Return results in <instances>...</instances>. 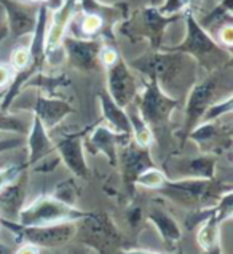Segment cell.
<instances>
[{
    "mask_svg": "<svg viewBox=\"0 0 233 254\" xmlns=\"http://www.w3.org/2000/svg\"><path fill=\"white\" fill-rule=\"evenodd\" d=\"M99 104H101V112H103V120L109 123L107 127H111L116 133L131 134V125L126 111L123 107L116 106L114 103V99L104 90L99 91Z\"/></svg>",
    "mask_w": 233,
    "mask_h": 254,
    "instance_id": "23",
    "label": "cell"
},
{
    "mask_svg": "<svg viewBox=\"0 0 233 254\" xmlns=\"http://www.w3.org/2000/svg\"><path fill=\"white\" fill-rule=\"evenodd\" d=\"M230 14H232V0H222L205 19L198 21V23L208 31L211 26H214L217 23H222V24L230 23Z\"/></svg>",
    "mask_w": 233,
    "mask_h": 254,
    "instance_id": "27",
    "label": "cell"
},
{
    "mask_svg": "<svg viewBox=\"0 0 233 254\" xmlns=\"http://www.w3.org/2000/svg\"><path fill=\"white\" fill-rule=\"evenodd\" d=\"M222 78H224L222 72L214 70L211 72L209 77H206L205 80L195 83L190 88L185 104V117H184V125H182V134H180L182 146L188 139V134L200 125L201 117L206 112V109L213 103H216V101H219L217 96H219V90L222 88L221 83L225 82Z\"/></svg>",
    "mask_w": 233,
    "mask_h": 254,
    "instance_id": "6",
    "label": "cell"
},
{
    "mask_svg": "<svg viewBox=\"0 0 233 254\" xmlns=\"http://www.w3.org/2000/svg\"><path fill=\"white\" fill-rule=\"evenodd\" d=\"M0 254H13V251L6 245H3L2 242H0Z\"/></svg>",
    "mask_w": 233,
    "mask_h": 254,
    "instance_id": "42",
    "label": "cell"
},
{
    "mask_svg": "<svg viewBox=\"0 0 233 254\" xmlns=\"http://www.w3.org/2000/svg\"><path fill=\"white\" fill-rule=\"evenodd\" d=\"M88 133V128L77 133H67L53 139V146L56 154L59 155L61 162L80 179H86L90 176L88 165L85 160L83 150V137Z\"/></svg>",
    "mask_w": 233,
    "mask_h": 254,
    "instance_id": "13",
    "label": "cell"
},
{
    "mask_svg": "<svg viewBox=\"0 0 233 254\" xmlns=\"http://www.w3.org/2000/svg\"><path fill=\"white\" fill-rule=\"evenodd\" d=\"M118 150H120V154H118L116 166L120 165V168H121V178H123V183H125L128 193H133L137 176H139L141 173H144L145 170L155 166V163L150 157L149 147H141L139 144H136L133 141V137Z\"/></svg>",
    "mask_w": 233,
    "mask_h": 254,
    "instance_id": "11",
    "label": "cell"
},
{
    "mask_svg": "<svg viewBox=\"0 0 233 254\" xmlns=\"http://www.w3.org/2000/svg\"><path fill=\"white\" fill-rule=\"evenodd\" d=\"M70 254H86V253L83 250H75V251H72Z\"/></svg>",
    "mask_w": 233,
    "mask_h": 254,
    "instance_id": "44",
    "label": "cell"
},
{
    "mask_svg": "<svg viewBox=\"0 0 233 254\" xmlns=\"http://www.w3.org/2000/svg\"><path fill=\"white\" fill-rule=\"evenodd\" d=\"M217 43H219V45H222V47H227V48L232 47V43H233V27H232L230 23L221 26L219 42H217Z\"/></svg>",
    "mask_w": 233,
    "mask_h": 254,
    "instance_id": "36",
    "label": "cell"
},
{
    "mask_svg": "<svg viewBox=\"0 0 233 254\" xmlns=\"http://www.w3.org/2000/svg\"><path fill=\"white\" fill-rule=\"evenodd\" d=\"M23 2L26 3H39V5H47L50 10H56V8H59L61 3H62V0H23Z\"/></svg>",
    "mask_w": 233,
    "mask_h": 254,
    "instance_id": "38",
    "label": "cell"
},
{
    "mask_svg": "<svg viewBox=\"0 0 233 254\" xmlns=\"http://www.w3.org/2000/svg\"><path fill=\"white\" fill-rule=\"evenodd\" d=\"M3 8V14L6 16V27L8 34L14 39L24 37L34 32L35 23H37V8L19 3L16 0H0Z\"/></svg>",
    "mask_w": 233,
    "mask_h": 254,
    "instance_id": "15",
    "label": "cell"
},
{
    "mask_svg": "<svg viewBox=\"0 0 233 254\" xmlns=\"http://www.w3.org/2000/svg\"><path fill=\"white\" fill-rule=\"evenodd\" d=\"M10 64L14 72L27 69L31 66V55H29V50L26 47H19L16 50H13L11 58H10Z\"/></svg>",
    "mask_w": 233,
    "mask_h": 254,
    "instance_id": "32",
    "label": "cell"
},
{
    "mask_svg": "<svg viewBox=\"0 0 233 254\" xmlns=\"http://www.w3.org/2000/svg\"><path fill=\"white\" fill-rule=\"evenodd\" d=\"M232 111H233V96H232V94H227V98H225V99L216 101V103H213L206 109V112L203 114L200 123L221 120V117H224V115H229Z\"/></svg>",
    "mask_w": 233,
    "mask_h": 254,
    "instance_id": "28",
    "label": "cell"
},
{
    "mask_svg": "<svg viewBox=\"0 0 233 254\" xmlns=\"http://www.w3.org/2000/svg\"><path fill=\"white\" fill-rule=\"evenodd\" d=\"M31 109L48 133L59 125L67 115L74 112V109H72L67 101L53 96H42V94L35 98Z\"/></svg>",
    "mask_w": 233,
    "mask_h": 254,
    "instance_id": "16",
    "label": "cell"
},
{
    "mask_svg": "<svg viewBox=\"0 0 233 254\" xmlns=\"http://www.w3.org/2000/svg\"><path fill=\"white\" fill-rule=\"evenodd\" d=\"M131 67L139 70L149 80H155L158 85H162L163 82H177L180 75L193 72L196 63L184 53L157 50L136 58L134 61H131Z\"/></svg>",
    "mask_w": 233,
    "mask_h": 254,
    "instance_id": "3",
    "label": "cell"
},
{
    "mask_svg": "<svg viewBox=\"0 0 233 254\" xmlns=\"http://www.w3.org/2000/svg\"><path fill=\"white\" fill-rule=\"evenodd\" d=\"M27 170V165L26 163H16V165H8L5 168H0V189H3L6 184L13 183L14 179L23 171Z\"/></svg>",
    "mask_w": 233,
    "mask_h": 254,
    "instance_id": "33",
    "label": "cell"
},
{
    "mask_svg": "<svg viewBox=\"0 0 233 254\" xmlns=\"http://www.w3.org/2000/svg\"><path fill=\"white\" fill-rule=\"evenodd\" d=\"M13 254H40V248L34 245H29V243H24L23 246H19L16 251H13Z\"/></svg>",
    "mask_w": 233,
    "mask_h": 254,
    "instance_id": "39",
    "label": "cell"
},
{
    "mask_svg": "<svg viewBox=\"0 0 233 254\" xmlns=\"http://www.w3.org/2000/svg\"><path fill=\"white\" fill-rule=\"evenodd\" d=\"M184 16L187 27L185 39L176 47H160V50L173 53H184L190 56L198 66L205 67L209 72L224 69L232 60L229 50H225V47L219 45L211 37V34L195 18L192 10L185 11Z\"/></svg>",
    "mask_w": 233,
    "mask_h": 254,
    "instance_id": "1",
    "label": "cell"
},
{
    "mask_svg": "<svg viewBox=\"0 0 233 254\" xmlns=\"http://www.w3.org/2000/svg\"><path fill=\"white\" fill-rule=\"evenodd\" d=\"M78 5H80V11L82 13H93L104 21L106 31H107L109 40L111 42H114V26L128 18V5L126 3L106 5V3L98 2V0H78Z\"/></svg>",
    "mask_w": 233,
    "mask_h": 254,
    "instance_id": "20",
    "label": "cell"
},
{
    "mask_svg": "<svg viewBox=\"0 0 233 254\" xmlns=\"http://www.w3.org/2000/svg\"><path fill=\"white\" fill-rule=\"evenodd\" d=\"M147 219L154 224L155 229L158 230L160 237L165 242V245L168 248H174L182 237L180 227L177 226V222L174 221V217L166 213L163 208L158 206H150L149 213H147Z\"/></svg>",
    "mask_w": 233,
    "mask_h": 254,
    "instance_id": "22",
    "label": "cell"
},
{
    "mask_svg": "<svg viewBox=\"0 0 233 254\" xmlns=\"http://www.w3.org/2000/svg\"><path fill=\"white\" fill-rule=\"evenodd\" d=\"M179 104V99L171 98L162 88V85H158L155 80H147L139 96L137 112L150 128H163Z\"/></svg>",
    "mask_w": 233,
    "mask_h": 254,
    "instance_id": "8",
    "label": "cell"
},
{
    "mask_svg": "<svg viewBox=\"0 0 233 254\" xmlns=\"http://www.w3.org/2000/svg\"><path fill=\"white\" fill-rule=\"evenodd\" d=\"M26 142L29 147V155H27V162H26L27 168L29 166H34L35 163H39L40 160H43V158L56 154L55 146H53V139L50 137L45 127L42 125L40 120L35 117V115L32 119V127L26 137Z\"/></svg>",
    "mask_w": 233,
    "mask_h": 254,
    "instance_id": "19",
    "label": "cell"
},
{
    "mask_svg": "<svg viewBox=\"0 0 233 254\" xmlns=\"http://www.w3.org/2000/svg\"><path fill=\"white\" fill-rule=\"evenodd\" d=\"M217 158L214 155L171 157L163 171L170 181L176 179H214Z\"/></svg>",
    "mask_w": 233,
    "mask_h": 254,
    "instance_id": "10",
    "label": "cell"
},
{
    "mask_svg": "<svg viewBox=\"0 0 233 254\" xmlns=\"http://www.w3.org/2000/svg\"><path fill=\"white\" fill-rule=\"evenodd\" d=\"M200 226L201 227L198 230V235H196V242H198V245L201 246V250L208 254H221V250H219L221 222L216 217L214 206H213V211H211L209 217L206 221H203Z\"/></svg>",
    "mask_w": 233,
    "mask_h": 254,
    "instance_id": "24",
    "label": "cell"
},
{
    "mask_svg": "<svg viewBox=\"0 0 233 254\" xmlns=\"http://www.w3.org/2000/svg\"><path fill=\"white\" fill-rule=\"evenodd\" d=\"M162 2H163V0H149V5L150 6H160V5H162Z\"/></svg>",
    "mask_w": 233,
    "mask_h": 254,
    "instance_id": "43",
    "label": "cell"
},
{
    "mask_svg": "<svg viewBox=\"0 0 233 254\" xmlns=\"http://www.w3.org/2000/svg\"><path fill=\"white\" fill-rule=\"evenodd\" d=\"M129 111L128 119H129V125H131V136H133V141L136 144H139L141 147H150V144L154 142V133H152V128L142 120V117L137 112V107H133V104H129Z\"/></svg>",
    "mask_w": 233,
    "mask_h": 254,
    "instance_id": "25",
    "label": "cell"
},
{
    "mask_svg": "<svg viewBox=\"0 0 233 254\" xmlns=\"http://www.w3.org/2000/svg\"><path fill=\"white\" fill-rule=\"evenodd\" d=\"M53 197L64 201V203H67V205H70V206H75V203L78 200V189L72 179L62 181L61 184H58Z\"/></svg>",
    "mask_w": 233,
    "mask_h": 254,
    "instance_id": "31",
    "label": "cell"
},
{
    "mask_svg": "<svg viewBox=\"0 0 233 254\" xmlns=\"http://www.w3.org/2000/svg\"><path fill=\"white\" fill-rule=\"evenodd\" d=\"M67 61L72 67L83 72H91L99 67V55L103 50V42L98 39H78L74 35H64L61 42Z\"/></svg>",
    "mask_w": 233,
    "mask_h": 254,
    "instance_id": "12",
    "label": "cell"
},
{
    "mask_svg": "<svg viewBox=\"0 0 233 254\" xmlns=\"http://www.w3.org/2000/svg\"><path fill=\"white\" fill-rule=\"evenodd\" d=\"M26 85L31 86H40V88L47 90L48 93H52L56 86H62V85H69V77L65 75H59V77H47L42 75L40 72L34 74L29 80L26 82Z\"/></svg>",
    "mask_w": 233,
    "mask_h": 254,
    "instance_id": "30",
    "label": "cell"
},
{
    "mask_svg": "<svg viewBox=\"0 0 233 254\" xmlns=\"http://www.w3.org/2000/svg\"><path fill=\"white\" fill-rule=\"evenodd\" d=\"M3 14V8H2V5H0V16Z\"/></svg>",
    "mask_w": 233,
    "mask_h": 254,
    "instance_id": "45",
    "label": "cell"
},
{
    "mask_svg": "<svg viewBox=\"0 0 233 254\" xmlns=\"http://www.w3.org/2000/svg\"><path fill=\"white\" fill-rule=\"evenodd\" d=\"M107 70V94L116 106L126 109L137 98L136 78L131 74L126 61L118 55L112 63L106 64Z\"/></svg>",
    "mask_w": 233,
    "mask_h": 254,
    "instance_id": "9",
    "label": "cell"
},
{
    "mask_svg": "<svg viewBox=\"0 0 233 254\" xmlns=\"http://www.w3.org/2000/svg\"><path fill=\"white\" fill-rule=\"evenodd\" d=\"M93 131L88 136V139L85 141L83 146H86L91 154H104L107 157L109 163L112 166H116L118 162V149L131 139V134L125 133H116L111 127L101 125L96 128H91Z\"/></svg>",
    "mask_w": 233,
    "mask_h": 254,
    "instance_id": "14",
    "label": "cell"
},
{
    "mask_svg": "<svg viewBox=\"0 0 233 254\" xmlns=\"http://www.w3.org/2000/svg\"><path fill=\"white\" fill-rule=\"evenodd\" d=\"M201 0H163L162 5L157 6L158 11L166 16H173V14H182L188 10H193L195 6L200 5Z\"/></svg>",
    "mask_w": 233,
    "mask_h": 254,
    "instance_id": "29",
    "label": "cell"
},
{
    "mask_svg": "<svg viewBox=\"0 0 233 254\" xmlns=\"http://www.w3.org/2000/svg\"><path fill=\"white\" fill-rule=\"evenodd\" d=\"M24 142H26V139L23 136H11V137H5V139H0V154L13 150V149H18V147H23Z\"/></svg>",
    "mask_w": 233,
    "mask_h": 254,
    "instance_id": "35",
    "label": "cell"
},
{
    "mask_svg": "<svg viewBox=\"0 0 233 254\" xmlns=\"http://www.w3.org/2000/svg\"><path fill=\"white\" fill-rule=\"evenodd\" d=\"M116 254H160V253L147 251V250H120Z\"/></svg>",
    "mask_w": 233,
    "mask_h": 254,
    "instance_id": "40",
    "label": "cell"
},
{
    "mask_svg": "<svg viewBox=\"0 0 233 254\" xmlns=\"http://www.w3.org/2000/svg\"><path fill=\"white\" fill-rule=\"evenodd\" d=\"M91 213L82 211L77 206H70L55 197L45 195L29 203L27 206H23L16 222L23 226H53V224L83 221Z\"/></svg>",
    "mask_w": 233,
    "mask_h": 254,
    "instance_id": "4",
    "label": "cell"
},
{
    "mask_svg": "<svg viewBox=\"0 0 233 254\" xmlns=\"http://www.w3.org/2000/svg\"><path fill=\"white\" fill-rule=\"evenodd\" d=\"M78 6V0H62L59 8H56L52 18V24L47 31V56L56 52L61 47L64 35L67 34V27L74 18Z\"/></svg>",
    "mask_w": 233,
    "mask_h": 254,
    "instance_id": "18",
    "label": "cell"
},
{
    "mask_svg": "<svg viewBox=\"0 0 233 254\" xmlns=\"http://www.w3.org/2000/svg\"><path fill=\"white\" fill-rule=\"evenodd\" d=\"M27 192V170L23 171L13 183L0 189V217L18 221V214L24 206Z\"/></svg>",
    "mask_w": 233,
    "mask_h": 254,
    "instance_id": "17",
    "label": "cell"
},
{
    "mask_svg": "<svg viewBox=\"0 0 233 254\" xmlns=\"http://www.w3.org/2000/svg\"><path fill=\"white\" fill-rule=\"evenodd\" d=\"M230 190V186L219 184L214 179H168L160 189V192L166 197L192 209L209 208L211 203L219 201L222 195Z\"/></svg>",
    "mask_w": 233,
    "mask_h": 254,
    "instance_id": "2",
    "label": "cell"
},
{
    "mask_svg": "<svg viewBox=\"0 0 233 254\" xmlns=\"http://www.w3.org/2000/svg\"><path fill=\"white\" fill-rule=\"evenodd\" d=\"M0 226L10 230L19 243H29L37 248H59L67 245L77 234L75 222H62L53 226H23L16 221L0 217Z\"/></svg>",
    "mask_w": 233,
    "mask_h": 254,
    "instance_id": "5",
    "label": "cell"
},
{
    "mask_svg": "<svg viewBox=\"0 0 233 254\" xmlns=\"http://www.w3.org/2000/svg\"><path fill=\"white\" fill-rule=\"evenodd\" d=\"M166 181H168L166 174L162 170H158L157 166H152V168L145 170L137 176L136 186H141L144 189H152V190H160L165 186Z\"/></svg>",
    "mask_w": 233,
    "mask_h": 254,
    "instance_id": "26",
    "label": "cell"
},
{
    "mask_svg": "<svg viewBox=\"0 0 233 254\" xmlns=\"http://www.w3.org/2000/svg\"><path fill=\"white\" fill-rule=\"evenodd\" d=\"M6 37H8V27L0 26V43H2Z\"/></svg>",
    "mask_w": 233,
    "mask_h": 254,
    "instance_id": "41",
    "label": "cell"
},
{
    "mask_svg": "<svg viewBox=\"0 0 233 254\" xmlns=\"http://www.w3.org/2000/svg\"><path fill=\"white\" fill-rule=\"evenodd\" d=\"M0 129H6V131H18V133H27L24 123L16 117L6 115L0 111Z\"/></svg>",
    "mask_w": 233,
    "mask_h": 254,
    "instance_id": "34",
    "label": "cell"
},
{
    "mask_svg": "<svg viewBox=\"0 0 233 254\" xmlns=\"http://www.w3.org/2000/svg\"><path fill=\"white\" fill-rule=\"evenodd\" d=\"M182 18V14L166 16L158 11L157 6H145L137 11L133 18L126 19L121 26V31L129 37L134 39H147L150 42L152 52H157L162 47L163 34L170 24L176 23Z\"/></svg>",
    "mask_w": 233,
    "mask_h": 254,
    "instance_id": "7",
    "label": "cell"
},
{
    "mask_svg": "<svg viewBox=\"0 0 233 254\" xmlns=\"http://www.w3.org/2000/svg\"><path fill=\"white\" fill-rule=\"evenodd\" d=\"M230 134L232 128L230 125H221L219 122H205L200 123L193 131L188 134V137L200 144V147H203L205 144H211V146L221 147V144H224L225 147L230 146Z\"/></svg>",
    "mask_w": 233,
    "mask_h": 254,
    "instance_id": "21",
    "label": "cell"
},
{
    "mask_svg": "<svg viewBox=\"0 0 233 254\" xmlns=\"http://www.w3.org/2000/svg\"><path fill=\"white\" fill-rule=\"evenodd\" d=\"M14 70L11 66H6V64H0V86H8L10 82L13 80Z\"/></svg>",
    "mask_w": 233,
    "mask_h": 254,
    "instance_id": "37",
    "label": "cell"
},
{
    "mask_svg": "<svg viewBox=\"0 0 233 254\" xmlns=\"http://www.w3.org/2000/svg\"><path fill=\"white\" fill-rule=\"evenodd\" d=\"M0 234H2V226H0Z\"/></svg>",
    "mask_w": 233,
    "mask_h": 254,
    "instance_id": "46",
    "label": "cell"
}]
</instances>
